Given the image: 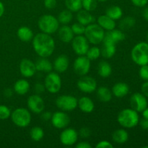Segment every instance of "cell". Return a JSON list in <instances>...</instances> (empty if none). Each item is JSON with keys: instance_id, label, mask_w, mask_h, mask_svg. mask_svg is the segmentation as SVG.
Masks as SVG:
<instances>
[{"instance_id": "6da1fadb", "label": "cell", "mask_w": 148, "mask_h": 148, "mask_svg": "<svg viewBox=\"0 0 148 148\" xmlns=\"http://www.w3.org/2000/svg\"><path fill=\"white\" fill-rule=\"evenodd\" d=\"M33 47L40 57L48 58L54 51L55 41L49 34L38 33L33 38Z\"/></svg>"}, {"instance_id": "7a4b0ae2", "label": "cell", "mask_w": 148, "mask_h": 148, "mask_svg": "<svg viewBox=\"0 0 148 148\" xmlns=\"http://www.w3.org/2000/svg\"><path fill=\"white\" fill-rule=\"evenodd\" d=\"M117 121L121 127L131 129L135 127L140 122L137 111L132 108H125L120 111L117 116Z\"/></svg>"}, {"instance_id": "3957f363", "label": "cell", "mask_w": 148, "mask_h": 148, "mask_svg": "<svg viewBox=\"0 0 148 148\" xmlns=\"http://www.w3.org/2000/svg\"><path fill=\"white\" fill-rule=\"evenodd\" d=\"M38 25L42 33L51 35L59 30V22L53 15L44 14L39 18Z\"/></svg>"}, {"instance_id": "277c9868", "label": "cell", "mask_w": 148, "mask_h": 148, "mask_svg": "<svg viewBox=\"0 0 148 148\" xmlns=\"http://www.w3.org/2000/svg\"><path fill=\"white\" fill-rule=\"evenodd\" d=\"M131 56L139 66L148 64V43L140 42L136 44L132 50Z\"/></svg>"}, {"instance_id": "5b68a950", "label": "cell", "mask_w": 148, "mask_h": 148, "mask_svg": "<svg viewBox=\"0 0 148 148\" xmlns=\"http://www.w3.org/2000/svg\"><path fill=\"white\" fill-rule=\"evenodd\" d=\"M85 36L89 43L93 45L99 44L103 40L105 31L98 24L91 23L85 27Z\"/></svg>"}, {"instance_id": "8992f818", "label": "cell", "mask_w": 148, "mask_h": 148, "mask_svg": "<svg viewBox=\"0 0 148 148\" xmlns=\"http://www.w3.org/2000/svg\"><path fill=\"white\" fill-rule=\"evenodd\" d=\"M10 117L14 125L20 128L27 127L31 121V114L28 110L25 108H16L11 113Z\"/></svg>"}, {"instance_id": "52a82bcc", "label": "cell", "mask_w": 148, "mask_h": 148, "mask_svg": "<svg viewBox=\"0 0 148 148\" xmlns=\"http://www.w3.org/2000/svg\"><path fill=\"white\" fill-rule=\"evenodd\" d=\"M44 86L50 93L55 94L59 92L62 88V79L56 72H49L44 80Z\"/></svg>"}, {"instance_id": "ba28073f", "label": "cell", "mask_w": 148, "mask_h": 148, "mask_svg": "<svg viewBox=\"0 0 148 148\" xmlns=\"http://www.w3.org/2000/svg\"><path fill=\"white\" fill-rule=\"evenodd\" d=\"M78 100L70 95L59 96L56 100V105L61 111H72L77 107Z\"/></svg>"}, {"instance_id": "9c48e42d", "label": "cell", "mask_w": 148, "mask_h": 148, "mask_svg": "<svg viewBox=\"0 0 148 148\" xmlns=\"http://www.w3.org/2000/svg\"><path fill=\"white\" fill-rule=\"evenodd\" d=\"M72 47L74 51L78 56H85L89 49V41L82 35L74 37L72 41Z\"/></svg>"}, {"instance_id": "30bf717a", "label": "cell", "mask_w": 148, "mask_h": 148, "mask_svg": "<svg viewBox=\"0 0 148 148\" xmlns=\"http://www.w3.org/2000/svg\"><path fill=\"white\" fill-rule=\"evenodd\" d=\"M77 85L78 89L85 93H91L97 89L96 80L94 78L86 75L81 76L80 79L77 81Z\"/></svg>"}, {"instance_id": "8fae6325", "label": "cell", "mask_w": 148, "mask_h": 148, "mask_svg": "<svg viewBox=\"0 0 148 148\" xmlns=\"http://www.w3.org/2000/svg\"><path fill=\"white\" fill-rule=\"evenodd\" d=\"M74 71L79 76H84L89 72L90 60L85 56H79L74 62Z\"/></svg>"}, {"instance_id": "7c38bea8", "label": "cell", "mask_w": 148, "mask_h": 148, "mask_svg": "<svg viewBox=\"0 0 148 148\" xmlns=\"http://www.w3.org/2000/svg\"><path fill=\"white\" fill-rule=\"evenodd\" d=\"M27 105L29 109L36 114H41L45 108V103L43 98L38 95H32L27 98Z\"/></svg>"}, {"instance_id": "4fadbf2b", "label": "cell", "mask_w": 148, "mask_h": 148, "mask_svg": "<svg viewBox=\"0 0 148 148\" xmlns=\"http://www.w3.org/2000/svg\"><path fill=\"white\" fill-rule=\"evenodd\" d=\"M51 124L56 129H64L67 127L70 122V118L67 114L62 111H56L52 114Z\"/></svg>"}, {"instance_id": "5bb4252c", "label": "cell", "mask_w": 148, "mask_h": 148, "mask_svg": "<svg viewBox=\"0 0 148 148\" xmlns=\"http://www.w3.org/2000/svg\"><path fill=\"white\" fill-rule=\"evenodd\" d=\"M130 106L137 112H142L148 106L147 97L140 92H135L130 98Z\"/></svg>"}, {"instance_id": "9a60e30c", "label": "cell", "mask_w": 148, "mask_h": 148, "mask_svg": "<svg viewBox=\"0 0 148 148\" xmlns=\"http://www.w3.org/2000/svg\"><path fill=\"white\" fill-rule=\"evenodd\" d=\"M78 135L79 134L75 129L66 128L61 133L59 140L63 145L72 146L77 141Z\"/></svg>"}, {"instance_id": "2e32d148", "label": "cell", "mask_w": 148, "mask_h": 148, "mask_svg": "<svg viewBox=\"0 0 148 148\" xmlns=\"http://www.w3.org/2000/svg\"><path fill=\"white\" fill-rule=\"evenodd\" d=\"M125 39V34L121 30L119 29H113L107 33H105L103 40V44H112L116 45L119 42L123 41Z\"/></svg>"}, {"instance_id": "e0dca14e", "label": "cell", "mask_w": 148, "mask_h": 148, "mask_svg": "<svg viewBox=\"0 0 148 148\" xmlns=\"http://www.w3.org/2000/svg\"><path fill=\"white\" fill-rule=\"evenodd\" d=\"M20 72L24 77H31L36 74V67L35 63L28 59H23L19 66Z\"/></svg>"}, {"instance_id": "ac0fdd59", "label": "cell", "mask_w": 148, "mask_h": 148, "mask_svg": "<svg viewBox=\"0 0 148 148\" xmlns=\"http://www.w3.org/2000/svg\"><path fill=\"white\" fill-rule=\"evenodd\" d=\"M69 61L66 55H60L53 62V67L58 73L66 72L69 66Z\"/></svg>"}, {"instance_id": "d6986e66", "label": "cell", "mask_w": 148, "mask_h": 148, "mask_svg": "<svg viewBox=\"0 0 148 148\" xmlns=\"http://www.w3.org/2000/svg\"><path fill=\"white\" fill-rule=\"evenodd\" d=\"M112 94L119 98H124L130 92V87L125 82H117L113 86Z\"/></svg>"}, {"instance_id": "ffe728a7", "label": "cell", "mask_w": 148, "mask_h": 148, "mask_svg": "<svg viewBox=\"0 0 148 148\" xmlns=\"http://www.w3.org/2000/svg\"><path fill=\"white\" fill-rule=\"evenodd\" d=\"M58 36H59V39L62 42L67 43L72 41L75 34L72 32L71 27L67 26L66 25H63L59 29Z\"/></svg>"}, {"instance_id": "44dd1931", "label": "cell", "mask_w": 148, "mask_h": 148, "mask_svg": "<svg viewBox=\"0 0 148 148\" xmlns=\"http://www.w3.org/2000/svg\"><path fill=\"white\" fill-rule=\"evenodd\" d=\"M77 106L84 113H91L94 110L95 104L90 98L86 96L82 97L78 100Z\"/></svg>"}, {"instance_id": "7402d4cb", "label": "cell", "mask_w": 148, "mask_h": 148, "mask_svg": "<svg viewBox=\"0 0 148 148\" xmlns=\"http://www.w3.org/2000/svg\"><path fill=\"white\" fill-rule=\"evenodd\" d=\"M77 20L78 23L87 26L88 25L91 24L95 21V18L90 13V12L87 11L85 10H82L77 12Z\"/></svg>"}, {"instance_id": "603a6c76", "label": "cell", "mask_w": 148, "mask_h": 148, "mask_svg": "<svg viewBox=\"0 0 148 148\" xmlns=\"http://www.w3.org/2000/svg\"><path fill=\"white\" fill-rule=\"evenodd\" d=\"M98 24L102 27L103 30H106L108 31L113 30L116 27V22L111 17L107 16L106 14L101 15L98 18Z\"/></svg>"}, {"instance_id": "cb8c5ba5", "label": "cell", "mask_w": 148, "mask_h": 148, "mask_svg": "<svg viewBox=\"0 0 148 148\" xmlns=\"http://www.w3.org/2000/svg\"><path fill=\"white\" fill-rule=\"evenodd\" d=\"M29 90H30V83L26 79H19L14 85V91L18 95H25Z\"/></svg>"}, {"instance_id": "d4e9b609", "label": "cell", "mask_w": 148, "mask_h": 148, "mask_svg": "<svg viewBox=\"0 0 148 148\" xmlns=\"http://www.w3.org/2000/svg\"><path fill=\"white\" fill-rule=\"evenodd\" d=\"M35 64H36V70L39 72L49 73L53 69V65L51 63L50 61L44 57H40V59H38Z\"/></svg>"}, {"instance_id": "484cf974", "label": "cell", "mask_w": 148, "mask_h": 148, "mask_svg": "<svg viewBox=\"0 0 148 148\" xmlns=\"http://www.w3.org/2000/svg\"><path fill=\"white\" fill-rule=\"evenodd\" d=\"M17 37L20 40L24 42H28L33 38V33L30 28L26 26L20 27L17 32Z\"/></svg>"}, {"instance_id": "4316f807", "label": "cell", "mask_w": 148, "mask_h": 148, "mask_svg": "<svg viewBox=\"0 0 148 148\" xmlns=\"http://www.w3.org/2000/svg\"><path fill=\"white\" fill-rule=\"evenodd\" d=\"M112 139L117 144H124L128 140L129 134L124 129H119L113 133Z\"/></svg>"}, {"instance_id": "83f0119b", "label": "cell", "mask_w": 148, "mask_h": 148, "mask_svg": "<svg viewBox=\"0 0 148 148\" xmlns=\"http://www.w3.org/2000/svg\"><path fill=\"white\" fill-rule=\"evenodd\" d=\"M98 75L101 77L106 78L108 77L112 73V68H111V64L108 62H106V61H101L98 64Z\"/></svg>"}, {"instance_id": "f1b7e54d", "label": "cell", "mask_w": 148, "mask_h": 148, "mask_svg": "<svg viewBox=\"0 0 148 148\" xmlns=\"http://www.w3.org/2000/svg\"><path fill=\"white\" fill-rule=\"evenodd\" d=\"M106 14L114 20H119L123 15V11L119 6H111L106 10Z\"/></svg>"}, {"instance_id": "f546056e", "label": "cell", "mask_w": 148, "mask_h": 148, "mask_svg": "<svg viewBox=\"0 0 148 148\" xmlns=\"http://www.w3.org/2000/svg\"><path fill=\"white\" fill-rule=\"evenodd\" d=\"M97 95L101 102H109L112 99V92L106 87H100L97 90Z\"/></svg>"}, {"instance_id": "4dcf8cb0", "label": "cell", "mask_w": 148, "mask_h": 148, "mask_svg": "<svg viewBox=\"0 0 148 148\" xmlns=\"http://www.w3.org/2000/svg\"><path fill=\"white\" fill-rule=\"evenodd\" d=\"M116 51V45L103 44L101 49V55L106 59H110L113 57Z\"/></svg>"}, {"instance_id": "1f68e13d", "label": "cell", "mask_w": 148, "mask_h": 148, "mask_svg": "<svg viewBox=\"0 0 148 148\" xmlns=\"http://www.w3.org/2000/svg\"><path fill=\"white\" fill-rule=\"evenodd\" d=\"M65 6L72 12H77L82 8V0H65Z\"/></svg>"}, {"instance_id": "d6a6232c", "label": "cell", "mask_w": 148, "mask_h": 148, "mask_svg": "<svg viewBox=\"0 0 148 148\" xmlns=\"http://www.w3.org/2000/svg\"><path fill=\"white\" fill-rule=\"evenodd\" d=\"M136 24V20L132 17H126L120 21L119 27L121 30H127L132 28Z\"/></svg>"}, {"instance_id": "836d02e7", "label": "cell", "mask_w": 148, "mask_h": 148, "mask_svg": "<svg viewBox=\"0 0 148 148\" xmlns=\"http://www.w3.org/2000/svg\"><path fill=\"white\" fill-rule=\"evenodd\" d=\"M73 18L72 12L69 10H65L61 12L58 16V20L59 23L63 25H67L70 23Z\"/></svg>"}, {"instance_id": "e575fe53", "label": "cell", "mask_w": 148, "mask_h": 148, "mask_svg": "<svg viewBox=\"0 0 148 148\" xmlns=\"http://www.w3.org/2000/svg\"><path fill=\"white\" fill-rule=\"evenodd\" d=\"M30 138L33 141L38 142L41 140L44 137V132L42 128L39 127H35L31 129L30 132Z\"/></svg>"}, {"instance_id": "d590c367", "label": "cell", "mask_w": 148, "mask_h": 148, "mask_svg": "<svg viewBox=\"0 0 148 148\" xmlns=\"http://www.w3.org/2000/svg\"><path fill=\"white\" fill-rule=\"evenodd\" d=\"M85 55L90 61L95 60L101 56V49L97 46H92V47L89 48Z\"/></svg>"}, {"instance_id": "8d00e7d4", "label": "cell", "mask_w": 148, "mask_h": 148, "mask_svg": "<svg viewBox=\"0 0 148 148\" xmlns=\"http://www.w3.org/2000/svg\"><path fill=\"white\" fill-rule=\"evenodd\" d=\"M82 4L84 10L88 12L94 11L98 7L97 0H82Z\"/></svg>"}, {"instance_id": "74e56055", "label": "cell", "mask_w": 148, "mask_h": 148, "mask_svg": "<svg viewBox=\"0 0 148 148\" xmlns=\"http://www.w3.org/2000/svg\"><path fill=\"white\" fill-rule=\"evenodd\" d=\"M72 32L74 34L77 35V36H79V35H83L85 33V25L81 24L79 23H74L72 26H71Z\"/></svg>"}, {"instance_id": "f35d334b", "label": "cell", "mask_w": 148, "mask_h": 148, "mask_svg": "<svg viewBox=\"0 0 148 148\" xmlns=\"http://www.w3.org/2000/svg\"><path fill=\"white\" fill-rule=\"evenodd\" d=\"M11 116V111L5 105H0V119L6 120Z\"/></svg>"}, {"instance_id": "ab89813d", "label": "cell", "mask_w": 148, "mask_h": 148, "mask_svg": "<svg viewBox=\"0 0 148 148\" xmlns=\"http://www.w3.org/2000/svg\"><path fill=\"white\" fill-rule=\"evenodd\" d=\"M139 75L143 80L148 81V64L141 66L139 71Z\"/></svg>"}, {"instance_id": "60d3db41", "label": "cell", "mask_w": 148, "mask_h": 148, "mask_svg": "<svg viewBox=\"0 0 148 148\" xmlns=\"http://www.w3.org/2000/svg\"><path fill=\"white\" fill-rule=\"evenodd\" d=\"M79 134L82 138H88L91 135V130L88 127H82L79 130Z\"/></svg>"}, {"instance_id": "b9f144b4", "label": "cell", "mask_w": 148, "mask_h": 148, "mask_svg": "<svg viewBox=\"0 0 148 148\" xmlns=\"http://www.w3.org/2000/svg\"><path fill=\"white\" fill-rule=\"evenodd\" d=\"M95 147L98 148H113L114 145L111 144L110 142L107 141V140H102V141L99 142L98 144L95 145Z\"/></svg>"}, {"instance_id": "7bdbcfd3", "label": "cell", "mask_w": 148, "mask_h": 148, "mask_svg": "<svg viewBox=\"0 0 148 148\" xmlns=\"http://www.w3.org/2000/svg\"><path fill=\"white\" fill-rule=\"evenodd\" d=\"M43 3H44V6L46 8L51 10V9L56 7V4H57V1L56 0H44Z\"/></svg>"}, {"instance_id": "ee69618b", "label": "cell", "mask_w": 148, "mask_h": 148, "mask_svg": "<svg viewBox=\"0 0 148 148\" xmlns=\"http://www.w3.org/2000/svg\"><path fill=\"white\" fill-rule=\"evenodd\" d=\"M134 6L138 7H145L148 3V0H131Z\"/></svg>"}, {"instance_id": "f6af8a7d", "label": "cell", "mask_w": 148, "mask_h": 148, "mask_svg": "<svg viewBox=\"0 0 148 148\" xmlns=\"http://www.w3.org/2000/svg\"><path fill=\"white\" fill-rule=\"evenodd\" d=\"M45 86L44 85L41 83H36V85H35V91L37 94H40V93H43V92L45 91Z\"/></svg>"}, {"instance_id": "bcb514c9", "label": "cell", "mask_w": 148, "mask_h": 148, "mask_svg": "<svg viewBox=\"0 0 148 148\" xmlns=\"http://www.w3.org/2000/svg\"><path fill=\"white\" fill-rule=\"evenodd\" d=\"M52 116V113H51L50 111H45V112H42L41 115V119L45 121H48L49 120H51Z\"/></svg>"}, {"instance_id": "7dc6e473", "label": "cell", "mask_w": 148, "mask_h": 148, "mask_svg": "<svg viewBox=\"0 0 148 148\" xmlns=\"http://www.w3.org/2000/svg\"><path fill=\"white\" fill-rule=\"evenodd\" d=\"M141 90L143 95L148 98V81H145V82L143 84L141 87Z\"/></svg>"}, {"instance_id": "c3c4849f", "label": "cell", "mask_w": 148, "mask_h": 148, "mask_svg": "<svg viewBox=\"0 0 148 148\" xmlns=\"http://www.w3.org/2000/svg\"><path fill=\"white\" fill-rule=\"evenodd\" d=\"M76 148H92V145L89 144L88 142H81V143H77Z\"/></svg>"}, {"instance_id": "681fc988", "label": "cell", "mask_w": 148, "mask_h": 148, "mask_svg": "<svg viewBox=\"0 0 148 148\" xmlns=\"http://www.w3.org/2000/svg\"><path fill=\"white\" fill-rule=\"evenodd\" d=\"M140 127L145 130H148V119L143 118L140 121Z\"/></svg>"}, {"instance_id": "f907efd6", "label": "cell", "mask_w": 148, "mask_h": 148, "mask_svg": "<svg viewBox=\"0 0 148 148\" xmlns=\"http://www.w3.org/2000/svg\"><path fill=\"white\" fill-rule=\"evenodd\" d=\"M4 95L6 98H11L13 95V90L11 88H6L4 90Z\"/></svg>"}, {"instance_id": "816d5d0a", "label": "cell", "mask_w": 148, "mask_h": 148, "mask_svg": "<svg viewBox=\"0 0 148 148\" xmlns=\"http://www.w3.org/2000/svg\"><path fill=\"white\" fill-rule=\"evenodd\" d=\"M143 16L145 20L148 21V7H146V8L144 9L143 12Z\"/></svg>"}, {"instance_id": "f5cc1de1", "label": "cell", "mask_w": 148, "mask_h": 148, "mask_svg": "<svg viewBox=\"0 0 148 148\" xmlns=\"http://www.w3.org/2000/svg\"><path fill=\"white\" fill-rule=\"evenodd\" d=\"M4 13V4L0 1V17H2Z\"/></svg>"}, {"instance_id": "db71d44e", "label": "cell", "mask_w": 148, "mask_h": 148, "mask_svg": "<svg viewBox=\"0 0 148 148\" xmlns=\"http://www.w3.org/2000/svg\"><path fill=\"white\" fill-rule=\"evenodd\" d=\"M142 113H143V118L148 119V106L145 108V109L143 110V111H142Z\"/></svg>"}, {"instance_id": "11a10c76", "label": "cell", "mask_w": 148, "mask_h": 148, "mask_svg": "<svg viewBox=\"0 0 148 148\" xmlns=\"http://www.w3.org/2000/svg\"><path fill=\"white\" fill-rule=\"evenodd\" d=\"M97 1H100V2H104V1H106L107 0H97Z\"/></svg>"}, {"instance_id": "9f6ffc18", "label": "cell", "mask_w": 148, "mask_h": 148, "mask_svg": "<svg viewBox=\"0 0 148 148\" xmlns=\"http://www.w3.org/2000/svg\"><path fill=\"white\" fill-rule=\"evenodd\" d=\"M147 40H148V32H147Z\"/></svg>"}, {"instance_id": "6f0895ef", "label": "cell", "mask_w": 148, "mask_h": 148, "mask_svg": "<svg viewBox=\"0 0 148 148\" xmlns=\"http://www.w3.org/2000/svg\"></svg>"}]
</instances>
